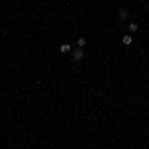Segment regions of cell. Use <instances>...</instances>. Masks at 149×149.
Masks as SVG:
<instances>
[{"label": "cell", "instance_id": "7a4b0ae2", "mask_svg": "<svg viewBox=\"0 0 149 149\" xmlns=\"http://www.w3.org/2000/svg\"><path fill=\"white\" fill-rule=\"evenodd\" d=\"M121 42H123L125 46H131V44H133V38H131V34H125L123 38H121Z\"/></svg>", "mask_w": 149, "mask_h": 149}, {"label": "cell", "instance_id": "8992f818", "mask_svg": "<svg viewBox=\"0 0 149 149\" xmlns=\"http://www.w3.org/2000/svg\"><path fill=\"white\" fill-rule=\"evenodd\" d=\"M86 46V38H80V40H78V48H84Z\"/></svg>", "mask_w": 149, "mask_h": 149}, {"label": "cell", "instance_id": "5b68a950", "mask_svg": "<svg viewBox=\"0 0 149 149\" xmlns=\"http://www.w3.org/2000/svg\"><path fill=\"white\" fill-rule=\"evenodd\" d=\"M127 16H129V12H127L125 8H121V10H119V18H121V20H125Z\"/></svg>", "mask_w": 149, "mask_h": 149}, {"label": "cell", "instance_id": "277c9868", "mask_svg": "<svg viewBox=\"0 0 149 149\" xmlns=\"http://www.w3.org/2000/svg\"><path fill=\"white\" fill-rule=\"evenodd\" d=\"M60 52H62V54H68V52H72L70 44H62V46H60Z\"/></svg>", "mask_w": 149, "mask_h": 149}, {"label": "cell", "instance_id": "3957f363", "mask_svg": "<svg viewBox=\"0 0 149 149\" xmlns=\"http://www.w3.org/2000/svg\"><path fill=\"white\" fill-rule=\"evenodd\" d=\"M127 30H129V34H135V32H137V30H139V26H137V24H135V22H131V24H129V26H127Z\"/></svg>", "mask_w": 149, "mask_h": 149}, {"label": "cell", "instance_id": "6da1fadb", "mask_svg": "<svg viewBox=\"0 0 149 149\" xmlns=\"http://www.w3.org/2000/svg\"><path fill=\"white\" fill-rule=\"evenodd\" d=\"M72 58H74V62H81V60H84V50H81V48L72 50Z\"/></svg>", "mask_w": 149, "mask_h": 149}]
</instances>
